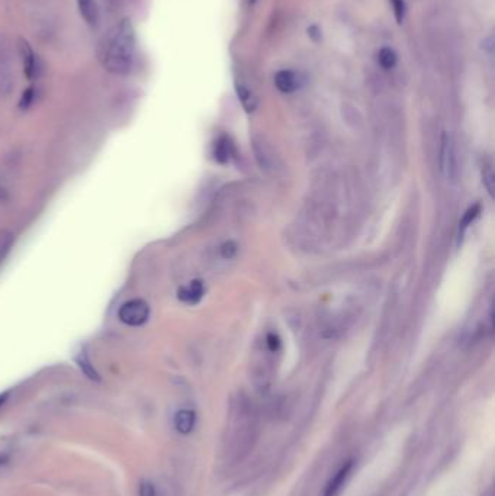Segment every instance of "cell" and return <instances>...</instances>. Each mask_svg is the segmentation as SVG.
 Masks as SVG:
<instances>
[{
  "mask_svg": "<svg viewBox=\"0 0 495 496\" xmlns=\"http://www.w3.org/2000/svg\"><path fill=\"white\" fill-rule=\"evenodd\" d=\"M103 69L117 76L131 72L136 60V31L130 19H122L103 36L99 47Z\"/></svg>",
  "mask_w": 495,
  "mask_h": 496,
  "instance_id": "6da1fadb",
  "label": "cell"
},
{
  "mask_svg": "<svg viewBox=\"0 0 495 496\" xmlns=\"http://www.w3.org/2000/svg\"><path fill=\"white\" fill-rule=\"evenodd\" d=\"M119 319L130 327H140L148 321L150 316V307L143 299H133L128 300L121 307L118 312Z\"/></svg>",
  "mask_w": 495,
  "mask_h": 496,
  "instance_id": "7a4b0ae2",
  "label": "cell"
},
{
  "mask_svg": "<svg viewBox=\"0 0 495 496\" xmlns=\"http://www.w3.org/2000/svg\"><path fill=\"white\" fill-rule=\"evenodd\" d=\"M440 168L442 173L447 180H455L456 177V156L455 145L451 137L444 133L442 135V148H440Z\"/></svg>",
  "mask_w": 495,
  "mask_h": 496,
  "instance_id": "3957f363",
  "label": "cell"
},
{
  "mask_svg": "<svg viewBox=\"0 0 495 496\" xmlns=\"http://www.w3.org/2000/svg\"><path fill=\"white\" fill-rule=\"evenodd\" d=\"M19 51H20V57H22L24 72H25L27 77H28L29 80L37 79V77L39 76V72H41L38 55L34 53V50L31 48V46L28 44L27 41H24V39L19 42Z\"/></svg>",
  "mask_w": 495,
  "mask_h": 496,
  "instance_id": "277c9868",
  "label": "cell"
},
{
  "mask_svg": "<svg viewBox=\"0 0 495 496\" xmlns=\"http://www.w3.org/2000/svg\"><path fill=\"white\" fill-rule=\"evenodd\" d=\"M353 464H355V463L350 460V462L344 463V464L340 467V470L334 474V476L330 479V482L327 483L326 490H324V493H322V496H337V495L341 492L344 483H346V481H348L349 476H350Z\"/></svg>",
  "mask_w": 495,
  "mask_h": 496,
  "instance_id": "5b68a950",
  "label": "cell"
},
{
  "mask_svg": "<svg viewBox=\"0 0 495 496\" xmlns=\"http://www.w3.org/2000/svg\"><path fill=\"white\" fill-rule=\"evenodd\" d=\"M275 84L282 93H292L299 88V77L291 70H281L275 76Z\"/></svg>",
  "mask_w": 495,
  "mask_h": 496,
  "instance_id": "8992f818",
  "label": "cell"
},
{
  "mask_svg": "<svg viewBox=\"0 0 495 496\" xmlns=\"http://www.w3.org/2000/svg\"><path fill=\"white\" fill-rule=\"evenodd\" d=\"M195 422L197 414L192 409H180L175 415V428L183 436L192 433L193 428H195Z\"/></svg>",
  "mask_w": 495,
  "mask_h": 496,
  "instance_id": "52a82bcc",
  "label": "cell"
},
{
  "mask_svg": "<svg viewBox=\"0 0 495 496\" xmlns=\"http://www.w3.org/2000/svg\"><path fill=\"white\" fill-rule=\"evenodd\" d=\"M204 296V285L199 280H193L187 286L179 290V299L186 304H197Z\"/></svg>",
  "mask_w": 495,
  "mask_h": 496,
  "instance_id": "ba28073f",
  "label": "cell"
},
{
  "mask_svg": "<svg viewBox=\"0 0 495 496\" xmlns=\"http://www.w3.org/2000/svg\"><path fill=\"white\" fill-rule=\"evenodd\" d=\"M77 5H79L80 15L83 16L86 22L92 27L96 25L98 19H99V11H98L96 0H77Z\"/></svg>",
  "mask_w": 495,
  "mask_h": 496,
  "instance_id": "9c48e42d",
  "label": "cell"
},
{
  "mask_svg": "<svg viewBox=\"0 0 495 496\" xmlns=\"http://www.w3.org/2000/svg\"><path fill=\"white\" fill-rule=\"evenodd\" d=\"M76 361H77V364H79L80 370H81L86 376H88L89 379H92V380H99V379H100L99 375H98V372H96V369L92 366L89 357H88V354H86L84 351H80V353H79V356L76 357Z\"/></svg>",
  "mask_w": 495,
  "mask_h": 496,
  "instance_id": "30bf717a",
  "label": "cell"
},
{
  "mask_svg": "<svg viewBox=\"0 0 495 496\" xmlns=\"http://www.w3.org/2000/svg\"><path fill=\"white\" fill-rule=\"evenodd\" d=\"M237 95H239V99L247 112H253L256 109L257 99L247 88H244V86H237Z\"/></svg>",
  "mask_w": 495,
  "mask_h": 496,
  "instance_id": "8fae6325",
  "label": "cell"
},
{
  "mask_svg": "<svg viewBox=\"0 0 495 496\" xmlns=\"http://www.w3.org/2000/svg\"><path fill=\"white\" fill-rule=\"evenodd\" d=\"M13 88V79L4 62H0V96L11 93Z\"/></svg>",
  "mask_w": 495,
  "mask_h": 496,
  "instance_id": "7c38bea8",
  "label": "cell"
},
{
  "mask_svg": "<svg viewBox=\"0 0 495 496\" xmlns=\"http://www.w3.org/2000/svg\"><path fill=\"white\" fill-rule=\"evenodd\" d=\"M378 61L385 70H390L397 64V54L392 48L383 47L378 54Z\"/></svg>",
  "mask_w": 495,
  "mask_h": 496,
  "instance_id": "4fadbf2b",
  "label": "cell"
},
{
  "mask_svg": "<svg viewBox=\"0 0 495 496\" xmlns=\"http://www.w3.org/2000/svg\"><path fill=\"white\" fill-rule=\"evenodd\" d=\"M13 241V235L9 231H0V264H2V262L9 254Z\"/></svg>",
  "mask_w": 495,
  "mask_h": 496,
  "instance_id": "5bb4252c",
  "label": "cell"
},
{
  "mask_svg": "<svg viewBox=\"0 0 495 496\" xmlns=\"http://www.w3.org/2000/svg\"><path fill=\"white\" fill-rule=\"evenodd\" d=\"M230 149H231V144L227 138H221L215 147V157H217L221 163L228 161L230 159Z\"/></svg>",
  "mask_w": 495,
  "mask_h": 496,
  "instance_id": "9a60e30c",
  "label": "cell"
},
{
  "mask_svg": "<svg viewBox=\"0 0 495 496\" xmlns=\"http://www.w3.org/2000/svg\"><path fill=\"white\" fill-rule=\"evenodd\" d=\"M480 205H475V206H472L466 213H465V217L462 218V222H461V234L465 232V229L473 222V220H475L478 215H480Z\"/></svg>",
  "mask_w": 495,
  "mask_h": 496,
  "instance_id": "2e32d148",
  "label": "cell"
},
{
  "mask_svg": "<svg viewBox=\"0 0 495 496\" xmlns=\"http://www.w3.org/2000/svg\"><path fill=\"white\" fill-rule=\"evenodd\" d=\"M392 9H394V16L397 24H402V20L405 18V12H407V6H405V0H390Z\"/></svg>",
  "mask_w": 495,
  "mask_h": 496,
  "instance_id": "e0dca14e",
  "label": "cell"
},
{
  "mask_svg": "<svg viewBox=\"0 0 495 496\" xmlns=\"http://www.w3.org/2000/svg\"><path fill=\"white\" fill-rule=\"evenodd\" d=\"M140 496H156V488L152 482L144 481L140 485Z\"/></svg>",
  "mask_w": 495,
  "mask_h": 496,
  "instance_id": "ac0fdd59",
  "label": "cell"
},
{
  "mask_svg": "<svg viewBox=\"0 0 495 496\" xmlns=\"http://www.w3.org/2000/svg\"><path fill=\"white\" fill-rule=\"evenodd\" d=\"M235 253H237V246L234 243H231V241L225 243L223 246V248H221V255L224 258H232L235 255Z\"/></svg>",
  "mask_w": 495,
  "mask_h": 496,
  "instance_id": "d6986e66",
  "label": "cell"
},
{
  "mask_svg": "<svg viewBox=\"0 0 495 496\" xmlns=\"http://www.w3.org/2000/svg\"><path fill=\"white\" fill-rule=\"evenodd\" d=\"M268 346L272 351H277L279 347H281V340H279V337L275 334H269L268 335Z\"/></svg>",
  "mask_w": 495,
  "mask_h": 496,
  "instance_id": "ffe728a7",
  "label": "cell"
},
{
  "mask_svg": "<svg viewBox=\"0 0 495 496\" xmlns=\"http://www.w3.org/2000/svg\"><path fill=\"white\" fill-rule=\"evenodd\" d=\"M34 99V89H28L24 96H22V100H20V107H28L31 105Z\"/></svg>",
  "mask_w": 495,
  "mask_h": 496,
  "instance_id": "44dd1931",
  "label": "cell"
},
{
  "mask_svg": "<svg viewBox=\"0 0 495 496\" xmlns=\"http://www.w3.org/2000/svg\"><path fill=\"white\" fill-rule=\"evenodd\" d=\"M8 201H9L8 190L2 183H0V202H8Z\"/></svg>",
  "mask_w": 495,
  "mask_h": 496,
  "instance_id": "7402d4cb",
  "label": "cell"
},
{
  "mask_svg": "<svg viewBox=\"0 0 495 496\" xmlns=\"http://www.w3.org/2000/svg\"><path fill=\"white\" fill-rule=\"evenodd\" d=\"M308 34H310V36H311L312 39H315V41H317V39H319V36H321V35H319V31H318V28H317V27H311V28L308 29Z\"/></svg>",
  "mask_w": 495,
  "mask_h": 496,
  "instance_id": "603a6c76",
  "label": "cell"
},
{
  "mask_svg": "<svg viewBox=\"0 0 495 496\" xmlns=\"http://www.w3.org/2000/svg\"><path fill=\"white\" fill-rule=\"evenodd\" d=\"M6 398H8L6 394H5V395H0V405H2V403L6 401Z\"/></svg>",
  "mask_w": 495,
  "mask_h": 496,
  "instance_id": "cb8c5ba5",
  "label": "cell"
},
{
  "mask_svg": "<svg viewBox=\"0 0 495 496\" xmlns=\"http://www.w3.org/2000/svg\"><path fill=\"white\" fill-rule=\"evenodd\" d=\"M256 2V0H250V4H254Z\"/></svg>",
  "mask_w": 495,
  "mask_h": 496,
  "instance_id": "d4e9b609",
  "label": "cell"
}]
</instances>
